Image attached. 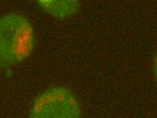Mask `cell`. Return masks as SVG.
<instances>
[{
  "instance_id": "2",
  "label": "cell",
  "mask_w": 157,
  "mask_h": 118,
  "mask_svg": "<svg viewBox=\"0 0 157 118\" xmlns=\"http://www.w3.org/2000/svg\"><path fill=\"white\" fill-rule=\"evenodd\" d=\"M81 107L76 95L63 86L51 87L35 98L29 118H81Z\"/></svg>"
},
{
  "instance_id": "3",
  "label": "cell",
  "mask_w": 157,
  "mask_h": 118,
  "mask_svg": "<svg viewBox=\"0 0 157 118\" xmlns=\"http://www.w3.org/2000/svg\"><path fill=\"white\" fill-rule=\"evenodd\" d=\"M48 14L58 18H66L76 14L80 8L79 0H37Z\"/></svg>"
},
{
  "instance_id": "4",
  "label": "cell",
  "mask_w": 157,
  "mask_h": 118,
  "mask_svg": "<svg viewBox=\"0 0 157 118\" xmlns=\"http://www.w3.org/2000/svg\"><path fill=\"white\" fill-rule=\"evenodd\" d=\"M152 69L153 77H154V78H155L156 82L157 83V52L155 55V57H154V58H153Z\"/></svg>"
},
{
  "instance_id": "1",
  "label": "cell",
  "mask_w": 157,
  "mask_h": 118,
  "mask_svg": "<svg viewBox=\"0 0 157 118\" xmlns=\"http://www.w3.org/2000/svg\"><path fill=\"white\" fill-rule=\"evenodd\" d=\"M35 43L33 27L25 16L8 13L0 16V61L21 63L31 54Z\"/></svg>"
}]
</instances>
